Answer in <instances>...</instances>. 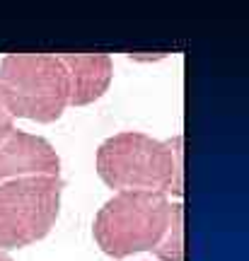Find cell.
Segmentation results:
<instances>
[{"instance_id":"cell-1","label":"cell","mask_w":249,"mask_h":261,"mask_svg":"<svg viewBox=\"0 0 249 261\" xmlns=\"http://www.w3.org/2000/svg\"><path fill=\"white\" fill-rule=\"evenodd\" d=\"M182 136L155 140L140 130H121L97 150V174L119 191L184 194L182 184Z\"/></svg>"},{"instance_id":"cell-2","label":"cell","mask_w":249,"mask_h":261,"mask_svg":"<svg viewBox=\"0 0 249 261\" xmlns=\"http://www.w3.org/2000/svg\"><path fill=\"white\" fill-rule=\"evenodd\" d=\"M172 201L153 191H119L94 215V242L107 256L153 252L162 240Z\"/></svg>"},{"instance_id":"cell-3","label":"cell","mask_w":249,"mask_h":261,"mask_svg":"<svg viewBox=\"0 0 249 261\" xmlns=\"http://www.w3.org/2000/svg\"><path fill=\"white\" fill-rule=\"evenodd\" d=\"M0 94L12 119L58 121L68 107L63 65L51 54H10L0 63Z\"/></svg>"},{"instance_id":"cell-4","label":"cell","mask_w":249,"mask_h":261,"mask_svg":"<svg viewBox=\"0 0 249 261\" xmlns=\"http://www.w3.org/2000/svg\"><path fill=\"white\" fill-rule=\"evenodd\" d=\"M61 177H27L0 184V247L22 249L44 240L58 220Z\"/></svg>"},{"instance_id":"cell-5","label":"cell","mask_w":249,"mask_h":261,"mask_svg":"<svg viewBox=\"0 0 249 261\" xmlns=\"http://www.w3.org/2000/svg\"><path fill=\"white\" fill-rule=\"evenodd\" d=\"M27 177H61V158L46 138L12 128L0 140V184Z\"/></svg>"},{"instance_id":"cell-6","label":"cell","mask_w":249,"mask_h":261,"mask_svg":"<svg viewBox=\"0 0 249 261\" xmlns=\"http://www.w3.org/2000/svg\"><path fill=\"white\" fill-rule=\"evenodd\" d=\"M68 80V104L85 107L109 90L114 63L107 54H65L58 56Z\"/></svg>"},{"instance_id":"cell-7","label":"cell","mask_w":249,"mask_h":261,"mask_svg":"<svg viewBox=\"0 0 249 261\" xmlns=\"http://www.w3.org/2000/svg\"><path fill=\"white\" fill-rule=\"evenodd\" d=\"M153 252L162 261H184V205L179 201L172 203V208H169L165 234Z\"/></svg>"},{"instance_id":"cell-8","label":"cell","mask_w":249,"mask_h":261,"mask_svg":"<svg viewBox=\"0 0 249 261\" xmlns=\"http://www.w3.org/2000/svg\"><path fill=\"white\" fill-rule=\"evenodd\" d=\"M12 128H15V126H12V114L8 112L5 99H3V94H0V140L5 138V136H8Z\"/></svg>"},{"instance_id":"cell-9","label":"cell","mask_w":249,"mask_h":261,"mask_svg":"<svg viewBox=\"0 0 249 261\" xmlns=\"http://www.w3.org/2000/svg\"><path fill=\"white\" fill-rule=\"evenodd\" d=\"M0 261H12V256H10L8 252H3V249H0Z\"/></svg>"}]
</instances>
